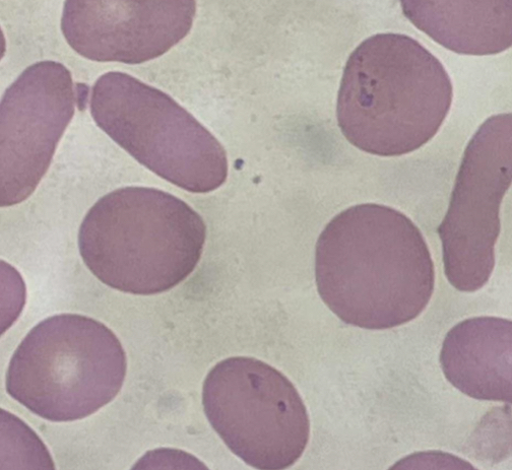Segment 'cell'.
Here are the masks:
<instances>
[{"label":"cell","instance_id":"11","mask_svg":"<svg viewBox=\"0 0 512 470\" xmlns=\"http://www.w3.org/2000/svg\"><path fill=\"white\" fill-rule=\"evenodd\" d=\"M405 17L442 47L487 56L512 47V0H400Z\"/></svg>","mask_w":512,"mask_h":470},{"label":"cell","instance_id":"3","mask_svg":"<svg viewBox=\"0 0 512 470\" xmlns=\"http://www.w3.org/2000/svg\"><path fill=\"white\" fill-rule=\"evenodd\" d=\"M207 239L202 217L180 198L150 187H124L103 196L79 231L89 271L122 293H165L198 266Z\"/></svg>","mask_w":512,"mask_h":470},{"label":"cell","instance_id":"9","mask_svg":"<svg viewBox=\"0 0 512 470\" xmlns=\"http://www.w3.org/2000/svg\"><path fill=\"white\" fill-rule=\"evenodd\" d=\"M196 14V0H66L61 30L87 59L141 64L183 40Z\"/></svg>","mask_w":512,"mask_h":470},{"label":"cell","instance_id":"7","mask_svg":"<svg viewBox=\"0 0 512 470\" xmlns=\"http://www.w3.org/2000/svg\"><path fill=\"white\" fill-rule=\"evenodd\" d=\"M511 185L512 113H505L488 118L468 144L438 227L445 277L460 292L474 293L490 280L501 205Z\"/></svg>","mask_w":512,"mask_h":470},{"label":"cell","instance_id":"8","mask_svg":"<svg viewBox=\"0 0 512 470\" xmlns=\"http://www.w3.org/2000/svg\"><path fill=\"white\" fill-rule=\"evenodd\" d=\"M71 72L55 61L31 65L0 103V206L20 205L47 173L74 118Z\"/></svg>","mask_w":512,"mask_h":470},{"label":"cell","instance_id":"2","mask_svg":"<svg viewBox=\"0 0 512 470\" xmlns=\"http://www.w3.org/2000/svg\"><path fill=\"white\" fill-rule=\"evenodd\" d=\"M454 98L442 63L415 39L377 34L350 55L338 95L344 137L379 157L419 150L439 131Z\"/></svg>","mask_w":512,"mask_h":470},{"label":"cell","instance_id":"10","mask_svg":"<svg viewBox=\"0 0 512 470\" xmlns=\"http://www.w3.org/2000/svg\"><path fill=\"white\" fill-rule=\"evenodd\" d=\"M440 364L447 381L464 394L512 405V320L460 322L446 334Z\"/></svg>","mask_w":512,"mask_h":470},{"label":"cell","instance_id":"6","mask_svg":"<svg viewBox=\"0 0 512 470\" xmlns=\"http://www.w3.org/2000/svg\"><path fill=\"white\" fill-rule=\"evenodd\" d=\"M206 416L226 446L246 464L285 469L303 455L308 413L292 382L254 358L218 363L204 384Z\"/></svg>","mask_w":512,"mask_h":470},{"label":"cell","instance_id":"1","mask_svg":"<svg viewBox=\"0 0 512 470\" xmlns=\"http://www.w3.org/2000/svg\"><path fill=\"white\" fill-rule=\"evenodd\" d=\"M320 298L343 322L369 330L416 319L434 292V263L418 227L403 213L364 204L336 216L315 250Z\"/></svg>","mask_w":512,"mask_h":470},{"label":"cell","instance_id":"5","mask_svg":"<svg viewBox=\"0 0 512 470\" xmlns=\"http://www.w3.org/2000/svg\"><path fill=\"white\" fill-rule=\"evenodd\" d=\"M90 109L109 138L175 186L209 193L226 182L228 159L221 143L162 91L111 72L94 85Z\"/></svg>","mask_w":512,"mask_h":470},{"label":"cell","instance_id":"4","mask_svg":"<svg viewBox=\"0 0 512 470\" xmlns=\"http://www.w3.org/2000/svg\"><path fill=\"white\" fill-rule=\"evenodd\" d=\"M126 355L103 323L59 314L36 325L16 350L8 393L54 423L83 420L107 406L122 388Z\"/></svg>","mask_w":512,"mask_h":470}]
</instances>
